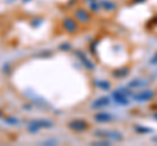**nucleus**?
<instances>
[{
    "label": "nucleus",
    "mask_w": 157,
    "mask_h": 146,
    "mask_svg": "<svg viewBox=\"0 0 157 146\" xmlns=\"http://www.w3.org/2000/svg\"><path fill=\"white\" fill-rule=\"evenodd\" d=\"M147 85H148V82H147L145 80L136 78V80H134V81L130 82L128 87H132V89H143V87H145Z\"/></svg>",
    "instance_id": "11"
},
{
    "label": "nucleus",
    "mask_w": 157,
    "mask_h": 146,
    "mask_svg": "<svg viewBox=\"0 0 157 146\" xmlns=\"http://www.w3.org/2000/svg\"><path fill=\"white\" fill-rule=\"evenodd\" d=\"M22 2H24V3H28V2H30V0H22Z\"/></svg>",
    "instance_id": "20"
},
{
    "label": "nucleus",
    "mask_w": 157,
    "mask_h": 146,
    "mask_svg": "<svg viewBox=\"0 0 157 146\" xmlns=\"http://www.w3.org/2000/svg\"><path fill=\"white\" fill-rule=\"evenodd\" d=\"M68 128L76 133H81L89 128V124L82 119H75V120H71L70 123H68Z\"/></svg>",
    "instance_id": "6"
},
{
    "label": "nucleus",
    "mask_w": 157,
    "mask_h": 146,
    "mask_svg": "<svg viewBox=\"0 0 157 146\" xmlns=\"http://www.w3.org/2000/svg\"><path fill=\"white\" fill-rule=\"evenodd\" d=\"M128 68H121V69H115L114 72H113V76L115 77V78H123V77H126L127 75H128Z\"/></svg>",
    "instance_id": "13"
},
{
    "label": "nucleus",
    "mask_w": 157,
    "mask_h": 146,
    "mask_svg": "<svg viewBox=\"0 0 157 146\" xmlns=\"http://www.w3.org/2000/svg\"><path fill=\"white\" fill-rule=\"evenodd\" d=\"M149 63H151V64H153V65H156V64H157V51H156V53H155V55L151 57Z\"/></svg>",
    "instance_id": "16"
},
{
    "label": "nucleus",
    "mask_w": 157,
    "mask_h": 146,
    "mask_svg": "<svg viewBox=\"0 0 157 146\" xmlns=\"http://www.w3.org/2000/svg\"><path fill=\"white\" fill-rule=\"evenodd\" d=\"M110 103V98L109 97H100V98H97L94 102L92 103V108H102V107H106L109 106Z\"/></svg>",
    "instance_id": "9"
},
{
    "label": "nucleus",
    "mask_w": 157,
    "mask_h": 146,
    "mask_svg": "<svg viewBox=\"0 0 157 146\" xmlns=\"http://www.w3.org/2000/svg\"><path fill=\"white\" fill-rule=\"evenodd\" d=\"M73 17H75V20L78 24H81V25H86V24H89L92 20L90 13L88 12V9H85V8H76L75 13H73Z\"/></svg>",
    "instance_id": "5"
},
{
    "label": "nucleus",
    "mask_w": 157,
    "mask_h": 146,
    "mask_svg": "<svg viewBox=\"0 0 157 146\" xmlns=\"http://www.w3.org/2000/svg\"><path fill=\"white\" fill-rule=\"evenodd\" d=\"M9 2H12V0H9Z\"/></svg>",
    "instance_id": "23"
},
{
    "label": "nucleus",
    "mask_w": 157,
    "mask_h": 146,
    "mask_svg": "<svg viewBox=\"0 0 157 146\" xmlns=\"http://www.w3.org/2000/svg\"><path fill=\"white\" fill-rule=\"evenodd\" d=\"M94 120L97 123H109L113 120V115L109 112H98L94 115Z\"/></svg>",
    "instance_id": "10"
},
{
    "label": "nucleus",
    "mask_w": 157,
    "mask_h": 146,
    "mask_svg": "<svg viewBox=\"0 0 157 146\" xmlns=\"http://www.w3.org/2000/svg\"><path fill=\"white\" fill-rule=\"evenodd\" d=\"M2 116H3V114H2V111H0V118H2Z\"/></svg>",
    "instance_id": "21"
},
{
    "label": "nucleus",
    "mask_w": 157,
    "mask_h": 146,
    "mask_svg": "<svg viewBox=\"0 0 157 146\" xmlns=\"http://www.w3.org/2000/svg\"><path fill=\"white\" fill-rule=\"evenodd\" d=\"M97 86L101 87V89H109L110 84L107 81H97Z\"/></svg>",
    "instance_id": "14"
},
{
    "label": "nucleus",
    "mask_w": 157,
    "mask_h": 146,
    "mask_svg": "<svg viewBox=\"0 0 157 146\" xmlns=\"http://www.w3.org/2000/svg\"><path fill=\"white\" fill-rule=\"evenodd\" d=\"M39 24H41V18H39V21H33L32 26H39Z\"/></svg>",
    "instance_id": "18"
},
{
    "label": "nucleus",
    "mask_w": 157,
    "mask_h": 146,
    "mask_svg": "<svg viewBox=\"0 0 157 146\" xmlns=\"http://www.w3.org/2000/svg\"><path fill=\"white\" fill-rule=\"evenodd\" d=\"M155 118H156V119H157V115H155Z\"/></svg>",
    "instance_id": "22"
},
{
    "label": "nucleus",
    "mask_w": 157,
    "mask_h": 146,
    "mask_svg": "<svg viewBox=\"0 0 157 146\" xmlns=\"http://www.w3.org/2000/svg\"><path fill=\"white\" fill-rule=\"evenodd\" d=\"M155 93L151 90H143L140 91V93H135L134 95H132V99H135L136 102H147L153 98Z\"/></svg>",
    "instance_id": "7"
},
{
    "label": "nucleus",
    "mask_w": 157,
    "mask_h": 146,
    "mask_svg": "<svg viewBox=\"0 0 157 146\" xmlns=\"http://www.w3.org/2000/svg\"><path fill=\"white\" fill-rule=\"evenodd\" d=\"M76 56L78 57V60H80L82 64L85 65L86 69H89V71H93V69H94V64H93V63H92L89 59H88V56H86L82 51H76Z\"/></svg>",
    "instance_id": "8"
},
{
    "label": "nucleus",
    "mask_w": 157,
    "mask_h": 146,
    "mask_svg": "<svg viewBox=\"0 0 157 146\" xmlns=\"http://www.w3.org/2000/svg\"><path fill=\"white\" fill-rule=\"evenodd\" d=\"M70 48H71V46L68 45V43H64V45L60 46V50H70Z\"/></svg>",
    "instance_id": "17"
},
{
    "label": "nucleus",
    "mask_w": 157,
    "mask_h": 146,
    "mask_svg": "<svg viewBox=\"0 0 157 146\" xmlns=\"http://www.w3.org/2000/svg\"><path fill=\"white\" fill-rule=\"evenodd\" d=\"M94 134L98 137H104L106 140H113V141H122L123 140V136L118 130H113V129H97L94 130Z\"/></svg>",
    "instance_id": "3"
},
{
    "label": "nucleus",
    "mask_w": 157,
    "mask_h": 146,
    "mask_svg": "<svg viewBox=\"0 0 157 146\" xmlns=\"http://www.w3.org/2000/svg\"><path fill=\"white\" fill-rule=\"evenodd\" d=\"M140 2H145V0H132V3L136 4V3H140Z\"/></svg>",
    "instance_id": "19"
},
{
    "label": "nucleus",
    "mask_w": 157,
    "mask_h": 146,
    "mask_svg": "<svg viewBox=\"0 0 157 146\" xmlns=\"http://www.w3.org/2000/svg\"><path fill=\"white\" fill-rule=\"evenodd\" d=\"M132 91L130 90H127V89H118L115 91H113V99H114L118 104H121V106H127L128 104V102H130V97H132L134 94H131Z\"/></svg>",
    "instance_id": "1"
},
{
    "label": "nucleus",
    "mask_w": 157,
    "mask_h": 146,
    "mask_svg": "<svg viewBox=\"0 0 157 146\" xmlns=\"http://www.w3.org/2000/svg\"><path fill=\"white\" fill-rule=\"evenodd\" d=\"M100 4H101V8L105 9V11H107V12L114 11V9L117 8L115 3L111 2V0H100Z\"/></svg>",
    "instance_id": "12"
},
{
    "label": "nucleus",
    "mask_w": 157,
    "mask_h": 146,
    "mask_svg": "<svg viewBox=\"0 0 157 146\" xmlns=\"http://www.w3.org/2000/svg\"><path fill=\"white\" fill-rule=\"evenodd\" d=\"M62 27L68 34H75L78 31V22L75 20V17H64L62 20Z\"/></svg>",
    "instance_id": "4"
},
{
    "label": "nucleus",
    "mask_w": 157,
    "mask_h": 146,
    "mask_svg": "<svg viewBox=\"0 0 157 146\" xmlns=\"http://www.w3.org/2000/svg\"><path fill=\"white\" fill-rule=\"evenodd\" d=\"M6 121L8 124H11V125H14V124H17L18 123V120L17 119H14V118H7Z\"/></svg>",
    "instance_id": "15"
},
{
    "label": "nucleus",
    "mask_w": 157,
    "mask_h": 146,
    "mask_svg": "<svg viewBox=\"0 0 157 146\" xmlns=\"http://www.w3.org/2000/svg\"><path fill=\"white\" fill-rule=\"evenodd\" d=\"M52 126V121L51 120H47V119H36L29 123L28 125V130L32 133H36L38 132L39 129L42 128H51Z\"/></svg>",
    "instance_id": "2"
}]
</instances>
